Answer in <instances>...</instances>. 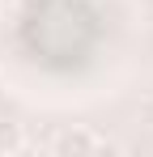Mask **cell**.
<instances>
[{
  "instance_id": "6da1fadb",
  "label": "cell",
  "mask_w": 153,
  "mask_h": 157,
  "mask_svg": "<svg viewBox=\"0 0 153 157\" xmlns=\"http://www.w3.org/2000/svg\"><path fill=\"white\" fill-rule=\"evenodd\" d=\"M51 153L55 157H89V153H119V144L94 136L89 128H64V132H55Z\"/></svg>"
},
{
  "instance_id": "7a4b0ae2",
  "label": "cell",
  "mask_w": 153,
  "mask_h": 157,
  "mask_svg": "<svg viewBox=\"0 0 153 157\" xmlns=\"http://www.w3.org/2000/svg\"><path fill=\"white\" fill-rule=\"evenodd\" d=\"M26 149V132L22 123H9V119H0V157H13Z\"/></svg>"
},
{
  "instance_id": "3957f363",
  "label": "cell",
  "mask_w": 153,
  "mask_h": 157,
  "mask_svg": "<svg viewBox=\"0 0 153 157\" xmlns=\"http://www.w3.org/2000/svg\"><path fill=\"white\" fill-rule=\"evenodd\" d=\"M22 4H26V9H47L51 0H22Z\"/></svg>"
}]
</instances>
